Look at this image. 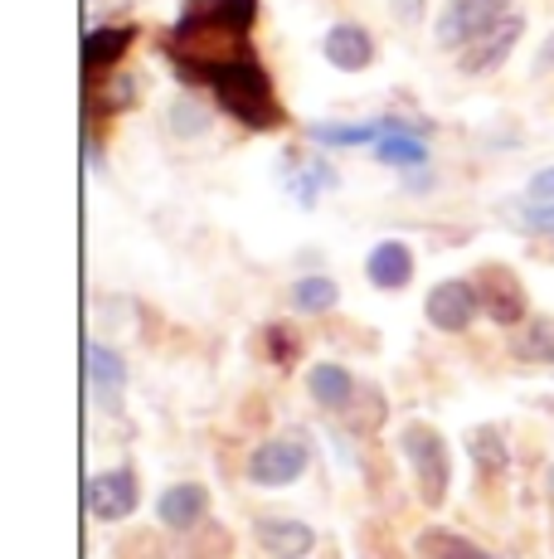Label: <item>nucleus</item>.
<instances>
[{"label": "nucleus", "instance_id": "nucleus-1", "mask_svg": "<svg viewBox=\"0 0 554 559\" xmlns=\"http://www.w3.org/2000/svg\"><path fill=\"white\" fill-rule=\"evenodd\" d=\"M253 20H258V0H185L180 20L161 39V53L185 83H200L205 69L253 49Z\"/></svg>", "mask_w": 554, "mask_h": 559}, {"label": "nucleus", "instance_id": "nucleus-2", "mask_svg": "<svg viewBox=\"0 0 554 559\" xmlns=\"http://www.w3.org/2000/svg\"><path fill=\"white\" fill-rule=\"evenodd\" d=\"M195 88L215 93V103L233 117V122L249 127V132H273V127L287 122L282 103H277V93H273L268 69H263V59L253 49L239 53V59H224L215 69H205Z\"/></svg>", "mask_w": 554, "mask_h": 559}, {"label": "nucleus", "instance_id": "nucleus-3", "mask_svg": "<svg viewBox=\"0 0 554 559\" xmlns=\"http://www.w3.org/2000/svg\"><path fill=\"white\" fill-rule=\"evenodd\" d=\"M399 453L413 472V487L429 507H443L447 501V487H453V457H447V443L438 428L429 424H404L399 428Z\"/></svg>", "mask_w": 554, "mask_h": 559}, {"label": "nucleus", "instance_id": "nucleus-4", "mask_svg": "<svg viewBox=\"0 0 554 559\" xmlns=\"http://www.w3.org/2000/svg\"><path fill=\"white\" fill-rule=\"evenodd\" d=\"M506 15H510V0H447L438 20H433V39L443 49H467L486 29H496Z\"/></svg>", "mask_w": 554, "mask_h": 559}, {"label": "nucleus", "instance_id": "nucleus-5", "mask_svg": "<svg viewBox=\"0 0 554 559\" xmlns=\"http://www.w3.org/2000/svg\"><path fill=\"white\" fill-rule=\"evenodd\" d=\"M423 317H429V326L457 336V331H467L482 317V293H477L472 277H443V283L429 287V297H423Z\"/></svg>", "mask_w": 554, "mask_h": 559}, {"label": "nucleus", "instance_id": "nucleus-6", "mask_svg": "<svg viewBox=\"0 0 554 559\" xmlns=\"http://www.w3.org/2000/svg\"><path fill=\"white\" fill-rule=\"evenodd\" d=\"M83 501H88L93 521H127L136 507H142V487H136V472L132 467H112V472H93L83 481Z\"/></svg>", "mask_w": 554, "mask_h": 559}, {"label": "nucleus", "instance_id": "nucleus-7", "mask_svg": "<svg viewBox=\"0 0 554 559\" xmlns=\"http://www.w3.org/2000/svg\"><path fill=\"white\" fill-rule=\"evenodd\" d=\"M477 293H482V311L496 321V326H520L530 311V297L526 287H520V277L510 273V267H482V273L472 277Z\"/></svg>", "mask_w": 554, "mask_h": 559}, {"label": "nucleus", "instance_id": "nucleus-8", "mask_svg": "<svg viewBox=\"0 0 554 559\" xmlns=\"http://www.w3.org/2000/svg\"><path fill=\"white\" fill-rule=\"evenodd\" d=\"M306 472V448L297 438H268L253 448L249 457V481L253 487H292Z\"/></svg>", "mask_w": 554, "mask_h": 559}, {"label": "nucleus", "instance_id": "nucleus-9", "mask_svg": "<svg viewBox=\"0 0 554 559\" xmlns=\"http://www.w3.org/2000/svg\"><path fill=\"white\" fill-rule=\"evenodd\" d=\"M520 35H526V15H516L510 10L506 20H501L496 29H486L477 45H467L462 49V59H457V69L462 73H472V79H482V73H492V69H501V63L510 59V49L520 45Z\"/></svg>", "mask_w": 554, "mask_h": 559}, {"label": "nucleus", "instance_id": "nucleus-10", "mask_svg": "<svg viewBox=\"0 0 554 559\" xmlns=\"http://www.w3.org/2000/svg\"><path fill=\"white\" fill-rule=\"evenodd\" d=\"M253 535L273 559H306L316 550V531L292 515H263V521H253Z\"/></svg>", "mask_w": 554, "mask_h": 559}, {"label": "nucleus", "instance_id": "nucleus-11", "mask_svg": "<svg viewBox=\"0 0 554 559\" xmlns=\"http://www.w3.org/2000/svg\"><path fill=\"white\" fill-rule=\"evenodd\" d=\"M322 53H326V63L340 69V73H365L370 63H375V39H370L365 25H350V20H340V25L326 29Z\"/></svg>", "mask_w": 554, "mask_h": 559}, {"label": "nucleus", "instance_id": "nucleus-12", "mask_svg": "<svg viewBox=\"0 0 554 559\" xmlns=\"http://www.w3.org/2000/svg\"><path fill=\"white\" fill-rule=\"evenodd\" d=\"M132 39H136V25H93L83 35V73H88V83L117 69L122 53L132 49Z\"/></svg>", "mask_w": 554, "mask_h": 559}, {"label": "nucleus", "instance_id": "nucleus-13", "mask_svg": "<svg viewBox=\"0 0 554 559\" xmlns=\"http://www.w3.org/2000/svg\"><path fill=\"white\" fill-rule=\"evenodd\" d=\"M365 277L380 293H399V287L413 283V249L404 239H380L365 258Z\"/></svg>", "mask_w": 554, "mask_h": 559}, {"label": "nucleus", "instance_id": "nucleus-14", "mask_svg": "<svg viewBox=\"0 0 554 559\" xmlns=\"http://www.w3.org/2000/svg\"><path fill=\"white\" fill-rule=\"evenodd\" d=\"M205 511H209V491L200 481H176V487H166L156 497V515H161L166 531H195L205 521Z\"/></svg>", "mask_w": 554, "mask_h": 559}, {"label": "nucleus", "instance_id": "nucleus-15", "mask_svg": "<svg viewBox=\"0 0 554 559\" xmlns=\"http://www.w3.org/2000/svg\"><path fill=\"white\" fill-rule=\"evenodd\" d=\"M83 360H88V390L98 394V404L117 408L122 404V390H127V360L117 356L112 346H103V341H88Z\"/></svg>", "mask_w": 554, "mask_h": 559}, {"label": "nucleus", "instance_id": "nucleus-16", "mask_svg": "<svg viewBox=\"0 0 554 559\" xmlns=\"http://www.w3.org/2000/svg\"><path fill=\"white\" fill-rule=\"evenodd\" d=\"M282 180H287V195H292L297 210H316V200H322V190H336L340 176L326 160H282Z\"/></svg>", "mask_w": 554, "mask_h": 559}, {"label": "nucleus", "instance_id": "nucleus-17", "mask_svg": "<svg viewBox=\"0 0 554 559\" xmlns=\"http://www.w3.org/2000/svg\"><path fill=\"white\" fill-rule=\"evenodd\" d=\"M496 219L506 224V229L526 234V239H554V200H535V195L501 200Z\"/></svg>", "mask_w": 554, "mask_h": 559}, {"label": "nucleus", "instance_id": "nucleus-18", "mask_svg": "<svg viewBox=\"0 0 554 559\" xmlns=\"http://www.w3.org/2000/svg\"><path fill=\"white\" fill-rule=\"evenodd\" d=\"M306 390H312V400L326 408V414H340L350 400H356V390H360V380L346 370V365H336V360H322V365H312L306 370Z\"/></svg>", "mask_w": 554, "mask_h": 559}, {"label": "nucleus", "instance_id": "nucleus-19", "mask_svg": "<svg viewBox=\"0 0 554 559\" xmlns=\"http://www.w3.org/2000/svg\"><path fill=\"white\" fill-rule=\"evenodd\" d=\"M467 457H472V467L482 472L486 481L506 477V467H510L506 433H501V428H492V424H477L472 433H467Z\"/></svg>", "mask_w": 554, "mask_h": 559}, {"label": "nucleus", "instance_id": "nucleus-20", "mask_svg": "<svg viewBox=\"0 0 554 559\" xmlns=\"http://www.w3.org/2000/svg\"><path fill=\"white\" fill-rule=\"evenodd\" d=\"M306 132H312L316 146L346 152V146H375L380 136L389 132V127H385V117H375V122H312Z\"/></svg>", "mask_w": 554, "mask_h": 559}, {"label": "nucleus", "instance_id": "nucleus-21", "mask_svg": "<svg viewBox=\"0 0 554 559\" xmlns=\"http://www.w3.org/2000/svg\"><path fill=\"white\" fill-rule=\"evenodd\" d=\"M413 555H419V559H492L477 540L447 531V525H429V531H419V540H413Z\"/></svg>", "mask_w": 554, "mask_h": 559}, {"label": "nucleus", "instance_id": "nucleus-22", "mask_svg": "<svg viewBox=\"0 0 554 559\" xmlns=\"http://www.w3.org/2000/svg\"><path fill=\"white\" fill-rule=\"evenodd\" d=\"M370 152H375L380 166H394V170L429 166V142H423V132H385Z\"/></svg>", "mask_w": 554, "mask_h": 559}, {"label": "nucleus", "instance_id": "nucleus-23", "mask_svg": "<svg viewBox=\"0 0 554 559\" xmlns=\"http://www.w3.org/2000/svg\"><path fill=\"white\" fill-rule=\"evenodd\" d=\"M336 302H340L336 277L306 273V277H297L292 283V307L302 311V317H326V311H336Z\"/></svg>", "mask_w": 554, "mask_h": 559}, {"label": "nucleus", "instance_id": "nucleus-24", "mask_svg": "<svg viewBox=\"0 0 554 559\" xmlns=\"http://www.w3.org/2000/svg\"><path fill=\"white\" fill-rule=\"evenodd\" d=\"M510 356L526 365H554V326L550 321H530V326L510 341Z\"/></svg>", "mask_w": 554, "mask_h": 559}, {"label": "nucleus", "instance_id": "nucleus-25", "mask_svg": "<svg viewBox=\"0 0 554 559\" xmlns=\"http://www.w3.org/2000/svg\"><path fill=\"white\" fill-rule=\"evenodd\" d=\"M340 414H350L346 424L350 428H360V433H370V428H380V418H385V394L380 390H370V384H360L356 390V400H350Z\"/></svg>", "mask_w": 554, "mask_h": 559}, {"label": "nucleus", "instance_id": "nucleus-26", "mask_svg": "<svg viewBox=\"0 0 554 559\" xmlns=\"http://www.w3.org/2000/svg\"><path fill=\"white\" fill-rule=\"evenodd\" d=\"M170 127H176V136H200V132H209V112L195 98H180L170 107Z\"/></svg>", "mask_w": 554, "mask_h": 559}, {"label": "nucleus", "instance_id": "nucleus-27", "mask_svg": "<svg viewBox=\"0 0 554 559\" xmlns=\"http://www.w3.org/2000/svg\"><path fill=\"white\" fill-rule=\"evenodd\" d=\"M263 350H268L277 365H292L297 360V336L287 326H268L263 331Z\"/></svg>", "mask_w": 554, "mask_h": 559}, {"label": "nucleus", "instance_id": "nucleus-28", "mask_svg": "<svg viewBox=\"0 0 554 559\" xmlns=\"http://www.w3.org/2000/svg\"><path fill=\"white\" fill-rule=\"evenodd\" d=\"M526 195L554 200V166H545V170H535V176H530V190H526Z\"/></svg>", "mask_w": 554, "mask_h": 559}, {"label": "nucleus", "instance_id": "nucleus-29", "mask_svg": "<svg viewBox=\"0 0 554 559\" xmlns=\"http://www.w3.org/2000/svg\"><path fill=\"white\" fill-rule=\"evenodd\" d=\"M535 73H554V29L545 35V45H540V53H535Z\"/></svg>", "mask_w": 554, "mask_h": 559}, {"label": "nucleus", "instance_id": "nucleus-30", "mask_svg": "<svg viewBox=\"0 0 554 559\" xmlns=\"http://www.w3.org/2000/svg\"><path fill=\"white\" fill-rule=\"evenodd\" d=\"M83 156H88V166H93V170H103V152H98V142H93V136L83 142Z\"/></svg>", "mask_w": 554, "mask_h": 559}, {"label": "nucleus", "instance_id": "nucleus-31", "mask_svg": "<svg viewBox=\"0 0 554 559\" xmlns=\"http://www.w3.org/2000/svg\"><path fill=\"white\" fill-rule=\"evenodd\" d=\"M545 497H550V507H554V462H550V472H545Z\"/></svg>", "mask_w": 554, "mask_h": 559}]
</instances>
